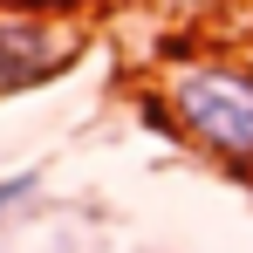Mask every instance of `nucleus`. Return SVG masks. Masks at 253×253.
<instances>
[{
  "mask_svg": "<svg viewBox=\"0 0 253 253\" xmlns=\"http://www.w3.org/2000/svg\"><path fill=\"white\" fill-rule=\"evenodd\" d=\"M158 96L178 124V144H192L199 158L253 185V55L247 48L226 42V48L171 62Z\"/></svg>",
  "mask_w": 253,
  "mask_h": 253,
  "instance_id": "nucleus-1",
  "label": "nucleus"
},
{
  "mask_svg": "<svg viewBox=\"0 0 253 253\" xmlns=\"http://www.w3.org/2000/svg\"><path fill=\"white\" fill-rule=\"evenodd\" d=\"M83 62V35L48 21V14H7L0 21V96L42 89Z\"/></svg>",
  "mask_w": 253,
  "mask_h": 253,
  "instance_id": "nucleus-2",
  "label": "nucleus"
},
{
  "mask_svg": "<svg viewBox=\"0 0 253 253\" xmlns=\"http://www.w3.org/2000/svg\"><path fill=\"white\" fill-rule=\"evenodd\" d=\"M42 192V171H14V178H0V219L21 206V199H35Z\"/></svg>",
  "mask_w": 253,
  "mask_h": 253,
  "instance_id": "nucleus-3",
  "label": "nucleus"
},
{
  "mask_svg": "<svg viewBox=\"0 0 253 253\" xmlns=\"http://www.w3.org/2000/svg\"><path fill=\"white\" fill-rule=\"evenodd\" d=\"M69 7H83V0H0V14H69Z\"/></svg>",
  "mask_w": 253,
  "mask_h": 253,
  "instance_id": "nucleus-4",
  "label": "nucleus"
},
{
  "mask_svg": "<svg viewBox=\"0 0 253 253\" xmlns=\"http://www.w3.org/2000/svg\"><path fill=\"white\" fill-rule=\"evenodd\" d=\"M226 42L253 55V0H240V21H233V35H226Z\"/></svg>",
  "mask_w": 253,
  "mask_h": 253,
  "instance_id": "nucleus-5",
  "label": "nucleus"
}]
</instances>
